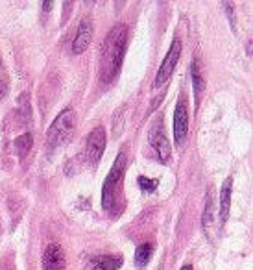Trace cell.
<instances>
[{
    "label": "cell",
    "mask_w": 253,
    "mask_h": 270,
    "mask_svg": "<svg viewBox=\"0 0 253 270\" xmlns=\"http://www.w3.org/2000/svg\"><path fill=\"white\" fill-rule=\"evenodd\" d=\"M52 8H54V2H45V4H43V11H45V13L46 11H50Z\"/></svg>",
    "instance_id": "19"
},
{
    "label": "cell",
    "mask_w": 253,
    "mask_h": 270,
    "mask_svg": "<svg viewBox=\"0 0 253 270\" xmlns=\"http://www.w3.org/2000/svg\"><path fill=\"white\" fill-rule=\"evenodd\" d=\"M150 143H152L153 150H155L157 158L161 159L163 163H167L168 159H170V143H168L167 135L163 133V126L159 124L155 128H152V132H150Z\"/></svg>",
    "instance_id": "8"
},
{
    "label": "cell",
    "mask_w": 253,
    "mask_h": 270,
    "mask_svg": "<svg viewBox=\"0 0 253 270\" xmlns=\"http://www.w3.org/2000/svg\"><path fill=\"white\" fill-rule=\"evenodd\" d=\"M124 167H126V156L118 154L117 161L113 165L111 172L107 174V179L104 182V191H102V205L106 209L115 207L118 196V189L122 185V176H124Z\"/></svg>",
    "instance_id": "3"
},
{
    "label": "cell",
    "mask_w": 253,
    "mask_h": 270,
    "mask_svg": "<svg viewBox=\"0 0 253 270\" xmlns=\"http://www.w3.org/2000/svg\"><path fill=\"white\" fill-rule=\"evenodd\" d=\"M104 148H106V130L102 126L94 128L91 133H89V139H87V163L91 167H97L98 161H100L102 154H104Z\"/></svg>",
    "instance_id": "5"
},
{
    "label": "cell",
    "mask_w": 253,
    "mask_h": 270,
    "mask_svg": "<svg viewBox=\"0 0 253 270\" xmlns=\"http://www.w3.org/2000/svg\"><path fill=\"white\" fill-rule=\"evenodd\" d=\"M122 266V259L117 255H97L89 261V270H117Z\"/></svg>",
    "instance_id": "10"
},
{
    "label": "cell",
    "mask_w": 253,
    "mask_h": 270,
    "mask_svg": "<svg viewBox=\"0 0 253 270\" xmlns=\"http://www.w3.org/2000/svg\"><path fill=\"white\" fill-rule=\"evenodd\" d=\"M76 111L74 109H65V111H61L59 115L56 117V121L52 123V126L48 128V133H46V137H48V144L52 146H61V144L69 143L72 139V133L76 130Z\"/></svg>",
    "instance_id": "2"
},
{
    "label": "cell",
    "mask_w": 253,
    "mask_h": 270,
    "mask_svg": "<svg viewBox=\"0 0 253 270\" xmlns=\"http://www.w3.org/2000/svg\"><path fill=\"white\" fill-rule=\"evenodd\" d=\"M152 254H153V246L150 245V243H144V245L139 246V248H137V252H135V265H137V268L146 266L148 261H150V257H152Z\"/></svg>",
    "instance_id": "12"
},
{
    "label": "cell",
    "mask_w": 253,
    "mask_h": 270,
    "mask_svg": "<svg viewBox=\"0 0 253 270\" xmlns=\"http://www.w3.org/2000/svg\"><path fill=\"white\" fill-rule=\"evenodd\" d=\"M137 184H139V187H141L144 193H152V191H155V187H157V182L146 178V176H139Z\"/></svg>",
    "instance_id": "17"
},
{
    "label": "cell",
    "mask_w": 253,
    "mask_h": 270,
    "mask_svg": "<svg viewBox=\"0 0 253 270\" xmlns=\"http://www.w3.org/2000/svg\"><path fill=\"white\" fill-rule=\"evenodd\" d=\"M193 85H194V98H196V102H200V95L203 91V78L198 72L196 65H193Z\"/></svg>",
    "instance_id": "16"
},
{
    "label": "cell",
    "mask_w": 253,
    "mask_h": 270,
    "mask_svg": "<svg viewBox=\"0 0 253 270\" xmlns=\"http://www.w3.org/2000/svg\"><path fill=\"white\" fill-rule=\"evenodd\" d=\"M181 270H193V266H191V265H185V266H183Z\"/></svg>",
    "instance_id": "20"
},
{
    "label": "cell",
    "mask_w": 253,
    "mask_h": 270,
    "mask_svg": "<svg viewBox=\"0 0 253 270\" xmlns=\"http://www.w3.org/2000/svg\"><path fill=\"white\" fill-rule=\"evenodd\" d=\"M124 113H126V107H120V109H117L115 115H113V133H115V137H118L122 133V130H124V126H126Z\"/></svg>",
    "instance_id": "14"
},
{
    "label": "cell",
    "mask_w": 253,
    "mask_h": 270,
    "mask_svg": "<svg viewBox=\"0 0 253 270\" xmlns=\"http://www.w3.org/2000/svg\"><path fill=\"white\" fill-rule=\"evenodd\" d=\"M128 43V26L118 24L107 34L106 41L102 45L100 57V80L104 83H111L120 72L122 59L126 54Z\"/></svg>",
    "instance_id": "1"
},
{
    "label": "cell",
    "mask_w": 253,
    "mask_h": 270,
    "mask_svg": "<svg viewBox=\"0 0 253 270\" xmlns=\"http://www.w3.org/2000/svg\"><path fill=\"white\" fill-rule=\"evenodd\" d=\"M6 93H8V83L4 80H0V100L6 97Z\"/></svg>",
    "instance_id": "18"
},
{
    "label": "cell",
    "mask_w": 253,
    "mask_h": 270,
    "mask_svg": "<svg viewBox=\"0 0 253 270\" xmlns=\"http://www.w3.org/2000/svg\"><path fill=\"white\" fill-rule=\"evenodd\" d=\"M31 144H34V139H31L30 133H22L20 137H17V139H15V143H13V146H15L17 154H19L20 158H24L26 154L30 152Z\"/></svg>",
    "instance_id": "13"
},
{
    "label": "cell",
    "mask_w": 253,
    "mask_h": 270,
    "mask_svg": "<svg viewBox=\"0 0 253 270\" xmlns=\"http://www.w3.org/2000/svg\"><path fill=\"white\" fill-rule=\"evenodd\" d=\"M179 56H181V41L174 39V43L170 45V50L167 52V56L163 59L161 67H159V72H157L155 80H153V85H152L153 89H161L168 82V78L172 76L174 69H176Z\"/></svg>",
    "instance_id": "4"
},
{
    "label": "cell",
    "mask_w": 253,
    "mask_h": 270,
    "mask_svg": "<svg viewBox=\"0 0 253 270\" xmlns=\"http://www.w3.org/2000/svg\"><path fill=\"white\" fill-rule=\"evenodd\" d=\"M188 133V115H187V106L179 100L174 111V139L177 144H183V141L187 139Z\"/></svg>",
    "instance_id": "6"
},
{
    "label": "cell",
    "mask_w": 253,
    "mask_h": 270,
    "mask_svg": "<svg viewBox=\"0 0 253 270\" xmlns=\"http://www.w3.org/2000/svg\"><path fill=\"white\" fill-rule=\"evenodd\" d=\"M67 259L61 246L50 245L43 254V270H65Z\"/></svg>",
    "instance_id": "7"
},
{
    "label": "cell",
    "mask_w": 253,
    "mask_h": 270,
    "mask_svg": "<svg viewBox=\"0 0 253 270\" xmlns=\"http://www.w3.org/2000/svg\"><path fill=\"white\" fill-rule=\"evenodd\" d=\"M91 37H92V24L89 19L85 21H81L80 26H78V32H76V37H74V43H72V52L74 54H83L87 50V46L91 43Z\"/></svg>",
    "instance_id": "9"
},
{
    "label": "cell",
    "mask_w": 253,
    "mask_h": 270,
    "mask_svg": "<svg viewBox=\"0 0 253 270\" xmlns=\"http://www.w3.org/2000/svg\"><path fill=\"white\" fill-rule=\"evenodd\" d=\"M213 224V196L207 194V202H205V213H203V229L209 235V226Z\"/></svg>",
    "instance_id": "15"
},
{
    "label": "cell",
    "mask_w": 253,
    "mask_h": 270,
    "mask_svg": "<svg viewBox=\"0 0 253 270\" xmlns=\"http://www.w3.org/2000/svg\"><path fill=\"white\" fill-rule=\"evenodd\" d=\"M231 189H233V178H228L224 182L222 191H220V220L222 224L229 217V207H231Z\"/></svg>",
    "instance_id": "11"
}]
</instances>
